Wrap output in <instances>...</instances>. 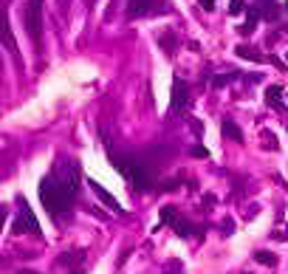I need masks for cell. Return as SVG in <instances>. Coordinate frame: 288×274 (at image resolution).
Instances as JSON below:
<instances>
[{"label": "cell", "mask_w": 288, "mask_h": 274, "mask_svg": "<svg viewBox=\"0 0 288 274\" xmlns=\"http://www.w3.org/2000/svg\"><path fill=\"white\" fill-rule=\"evenodd\" d=\"M40 201H43L45 212L60 218V215H65L68 209H71V204H74V189L68 187V184H62L60 178L48 176V178L40 181Z\"/></svg>", "instance_id": "cell-1"}, {"label": "cell", "mask_w": 288, "mask_h": 274, "mask_svg": "<svg viewBox=\"0 0 288 274\" xmlns=\"http://www.w3.org/2000/svg\"><path fill=\"white\" fill-rule=\"evenodd\" d=\"M111 161H113V167H116L124 178H127V184L133 189H150V187H153V178H150L147 167H141L139 161L122 159V156H111Z\"/></svg>", "instance_id": "cell-2"}, {"label": "cell", "mask_w": 288, "mask_h": 274, "mask_svg": "<svg viewBox=\"0 0 288 274\" xmlns=\"http://www.w3.org/2000/svg\"><path fill=\"white\" fill-rule=\"evenodd\" d=\"M12 232H17V235H23V232L40 235V223H37V218H34V212L29 209V204H25L23 198H17V218H14Z\"/></svg>", "instance_id": "cell-3"}, {"label": "cell", "mask_w": 288, "mask_h": 274, "mask_svg": "<svg viewBox=\"0 0 288 274\" xmlns=\"http://www.w3.org/2000/svg\"><path fill=\"white\" fill-rule=\"evenodd\" d=\"M25 29L34 40H40L43 34V0H29L25 6Z\"/></svg>", "instance_id": "cell-4"}, {"label": "cell", "mask_w": 288, "mask_h": 274, "mask_svg": "<svg viewBox=\"0 0 288 274\" xmlns=\"http://www.w3.org/2000/svg\"><path fill=\"white\" fill-rule=\"evenodd\" d=\"M187 99H190V93H187V85H184L181 80H175V85H172V105H170L172 116L181 113V108L187 105Z\"/></svg>", "instance_id": "cell-5"}, {"label": "cell", "mask_w": 288, "mask_h": 274, "mask_svg": "<svg viewBox=\"0 0 288 274\" xmlns=\"http://www.w3.org/2000/svg\"><path fill=\"white\" fill-rule=\"evenodd\" d=\"M91 187H93V192H96V195H99V198H102V201H104V207H111V209H113V212H122V207H119V204H116V198H113V195H111V192H108V189H104V187H102V184H96V181H91Z\"/></svg>", "instance_id": "cell-6"}, {"label": "cell", "mask_w": 288, "mask_h": 274, "mask_svg": "<svg viewBox=\"0 0 288 274\" xmlns=\"http://www.w3.org/2000/svg\"><path fill=\"white\" fill-rule=\"evenodd\" d=\"M155 9V0H130V17H139V14H147Z\"/></svg>", "instance_id": "cell-7"}, {"label": "cell", "mask_w": 288, "mask_h": 274, "mask_svg": "<svg viewBox=\"0 0 288 274\" xmlns=\"http://www.w3.org/2000/svg\"><path fill=\"white\" fill-rule=\"evenodd\" d=\"M0 40L9 45V51H14V37H12V29H9L6 14H3V12H0Z\"/></svg>", "instance_id": "cell-8"}, {"label": "cell", "mask_w": 288, "mask_h": 274, "mask_svg": "<svg viewBox=\"0 0 288 274\" xmlns=\"http://www.w3.org/2000/svg\"><path fill=\"white\" fill-rule=\"evenodd\" d=\"M223 136H226V139H234V141H243V133H240V128L234 122H223Z\"/></svg>", "instance_id": "cell-9"}, {"label": "cell", "mask_w": 288, "mask_h": 274, "mask_svg": "<svg viewBox=\"0 0 288 274\" xmlns=\"http://www.w3.org/2000/svg\"><path fill=\"white\" fill-rule=\"evenodd\" d=\"M172 229H175L178 232V235H181V238H187V235H195V226H190V223H187V220H181V218H178L175 220V223H172Z\"/></svg>", "instance_id": "cell-10"}, {"label": "cell", "mask_w": 288, "mask_h": 274, "mask_svg": "<svg viewBox=\"0 0 288 274\" xmlns=\"http://www.w3.org/2000/svg\"><path fill=\"white\" fill-rule=\"evenodd\" d=\"M238 57H243V60H251V62H263V57L257 54L254 48H246V45H238Z\"/></svg>", "instance_id": "cell-11"}, {"label": "cell", "mask_w": 288, "mask_h": 274, "mask_svg": "<svg viewBox=\"0 0 288 274\" xmlns=\"http://www.w3.org/2000/svg\"><path fill=\"white\" fill-rule=\"evenodd\" d=\"M175 220H178V212H175V207H164V209H161V223L172 226Z\"/></svg>", "instance_id": "cell-12"}, {"label": "cell", "mask_w": 288, "mask_h": 274, "mask_svg": "<svg viewBox=\"0 0 288 274\" xmlns=\"http://www.w3.org/2000/svg\"><path fill=\"white\" fill-rule=\"evenodd\" d=\"M280 99H282V91H280V88H269V91H266V102H269L271 108H274V105L280 108Z\"/></svg>", "instance_id": "cell-13"}, {"label": "cell", "mask_w": 288, "mask_h": 274, "mask_svg": "<svg viewBox=\"0 0 288 274\" xmlns=\"http://www.w3.org/2000/svg\"><path fill=\"white\" fill-rule=\"evenodd\" d=\"M254 260H257V263H266V266H277V257L271 255V252H257V255H254Z\"/></svg>", "instance_id": "cell-14"}, {"label": "cell", "mask_w": 288, "mask_h": 274, "mask_svg": "<svg viewBox=\"0 0 288 274\" xmlns=\"http://www.w3.org/2000/svg\"><path fill=\"white\" fill-rule=\"evenodd\" d=\"M232 80H234V73H223V77H215L212 85H215V88H221V85H226V82H232Z\"/></svg>", "instance_id": "cell-15"}, {"label": "cell", "mask_w": 288, "mask_h": 274, "mask_svg": "<svg viewBox=\"0 0 288 274\" xmlns=\"http://www.w3.org/2000/svg\"><path fill=\"white\" fill-rule=\"evenodd\" d=\"M229 12L240 14V12H243V0H232V3H229Z\"/></svg>", "instance_id": "cell-16"}, {"label": "cell", "mask_w": 288, "mask_h": 274, "mask_svg": "<svg viewBox=\"0 0 288 274\" xmlns=\"http://www.w3.org/2000/svg\"><path fill=\"white\" fill-rule=\"evenodd\" d=\"M192 156H195V159H206L209 153H206V147H192Z\"/></svg>", "instance_id": "cell-17"}, {"label": "cell", "mask_w": 288, "mask_h": 274, "mask_svg": "<svg viewBox=\"0 0 288 274\" xmlns=\"http://www.w3.org/2000/svg\"><path fill=\"white\" fill-rule=\"evenodd\" d=\"M198 3H201V9H206V12L215 9V0H198Z\"/></svg>", "instance_id": "cell-18"}, {"label": "cell", "mask_w": 288, "mask_h": 274, "mask_svg": "<svg viewBox=\"0 0 288 274\" xmlns=\"http://www.w3.org/2000/svg\"><path fill=\"white\" fill-rule=\"evenodd\" d=\"M3 220H6V207H0V229H3Z\"/></svg>", "instance_id": "cell-19"}, {"label": "cell", "mask_w": 288, "mask_h": 274, "mask_svg": "<svg viewBox=\"0 0 288 274\" xmlns=\"http://www.w3.org/2000/svg\"><path fill=\"white\" fill-rule=\"evenodd\" d=\"M23 274H34V271H23Z\"/></svg>", "instance_id": "cell-20"}]
</instances>
